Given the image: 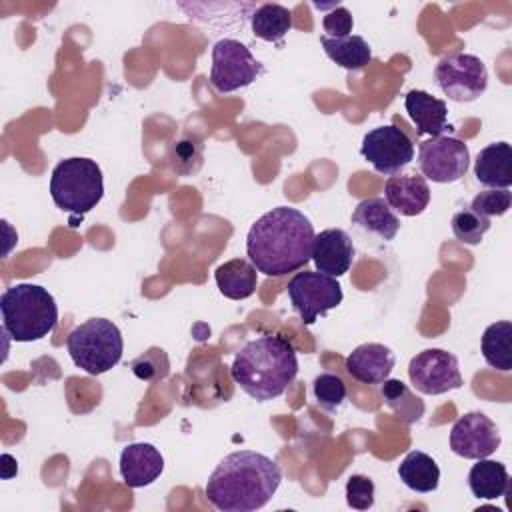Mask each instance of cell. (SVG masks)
Instances as JSON below:
<instances>
[{
	"instance_id": "1",
	"label": "cell",
	"mask_w": 512,
	"mask_h": 512,
	"mask_svg": "<svg viewBox=\"0 0 512 512\" xmlns=\"http://www.w3.org/2000/svg\"><path fill=\"white\" fill-rule=\"evenodd\" d=\"M314 226L298 208L276 206L248 230L246 254L266 276H284L312 260Z\"/></svg>"
},
{
	"instance_id": "2",
	"label": "cell",
	"mask_w": 512,
	"mask_h": 512,
	"mask_svg": "<svg viewBox=\"0 0 512 512\" xmlns=\"http://www.w3.org/2000/svg\"><path fill=\"white\" fill-rule=\"evenodd\" d=\"M282 480L280 466L254 450L224 456L212 470L204 494L222 512H252L270 502Z\"/></svg>"
},
{
	"instance_id": "3",
	"label": "cell",
	"mask_w": 512,
	"mask_h": 512,
	"mask_svg": "<svg viewBox=\"0 0 512 512\" xmlns=\"http://www.w3.org/2000/svg\"><path fill=\"white\" fill-rule=\"evenodd\" d=\"M234 382L254 400L282 396L298 374V356L288 338L264 334L244 344L230 366Z\"/></svg>"
},
{
	"instance_id": "4",
	"label": "cell",
	"mask_w": 512,
	"mask_h": 512,
	"mask_svg": "<svg viewBox=\"0 0 512 512\" xmlns=\"http://www.w3.org/2000/svg\"><path fill=\"white\" fill-rule=\"evenodd\" d=\"M2 330L16 342H32L48 336L58 322L54 296L38 284L22 282L0 296Z\"/></svg>"
},
{
	"instance_id": "5",
	"label": "cell",
	"mask_w": 512,
	"mask_h": 512,
	"mask_svg": "<svg viewBox=\"0 0 512 512\" xmlns=\"http://www.w3.org/2000/svg\"><path fill=\"white\" fill-rule=\"evenodd\" d=\"M50 196L62 212L84 216L104 196L100 166L80 156L60 160L50 176Z\"/></svg>"
},
{
	"instance_id": "6",
	"label": "cell",
	"mask_w": 512,
	"mask_h": 512,
	"mask_svg": "<svg viewBox=\"0 0 512 512\" xmlns=\"http://www.w3.org/2000/svg\"><path fill=\"white\" fill-rule=\"evenodd\" d=\"M66 348L78 368L98 376L120 362L124 340L122 332L112 320L90 318L68 334Z\"/></svg>"
},
{
	"instance_id": "7",
	"label": "cell",
	"mask_w": 512,
	"mask_h": 512,
	"mask_svg": "<svg viewBox=\"0 0 512 512\" xmlns=\"http://www.w3.org/2000/svg\"><path fill=\"white\" fill-rule=\"evenodd\" d=\"M264 74V66L250 48L234 38H222L212 48L210 84L216 92L228 94L250 86Z\"/></svg>"
},
{
	"instance_id": "8",
	"label": "cell",
	"mask_w": 512,
	"mask_h": 512,
	"mask_svg": "<svg viewBox=\"0 0 512 512\" xmlns=\"http://www.w3.org/2000/svg\"><path fill=\"white\" fill-rule=\"evenodd\" d=\"M438 88L454 102H474L486 92L488 70L474 54H448L434 68Z\"/></svg>"
},
{
	"instance_id": "9",
	"label": "cell",
	"mask_w": 512,
	"mask_h": 512,
	"mask_svg": "<svg viewBox=\"0 0 512 512\" xmlns=\"http://www.w3.org/2000/svg\"><path fill=\"white\" fill-rule=\"evenodd\" d=\"M288 296L306 326H312L318 316H326L328 310L340 306L344 298L340 282L322 272H298L288 282Z\"/></svg>"
},
{
	"instance_id": "10",
	"label": "cell",
	"mask_w": 512,
	"mask_h": 512,
	"mask_svg": "<svg viewBox=\"0 0 512 512\" xmlns=\"http://www.w3.org/2000/svg\"><path fill=\"white\" fill-rule=\"evenodd\" d=\"M408 378L418 392L430 396L458 390L464 384L458 358L442 348H426L418 352L408 364Z\"/></svg>"
},
{
	"instance_id": "11",
	"label": "cell",
	"mask_w": 512,
	"mask_h": 512,
	"mask_svg": "<svg viewBox=\"0 0 512 512\" xmlns=\"http://www.w3.org/2000/svg\"><path fill=\"white\" fill-rule=\"evenodd\" d=\"M360 154L376 172L394 176L414 160V144L404 130L386 124L370 130L362 138Z\"/></svg>"
},
{
	"instance_id": "12",
	"label": "cell",
	"mask_w": 512,
	"mask_h": 512,
	"mask_svg": "<svg viewBox=\"0 0 512 512\" xmlns=\"http://www.w3.org/2000/svg\"><path fill=\"white\" fill-rule=\"evenodd\" d=\"M418 164L424 178L438 184H450L468 172L470 152L458 138L436 136L420 144Z\"/></svg>"
},
{
	"instance_id": "13",
	"label": "cell",
	"mask_w": 512,
	"mask_h": 512,
	"mask_svg": "<svg viewBox=\"0 0 512 512\" xmlns=\"http://www.w3.org/2000/svg\"><path fill=\"white\" fill-rule=\"evenodd\" d=\"M500 432L484 412H466L450 430V448L454 454L480 460L494 454L500 446Z\"/></svg>"
},
{
	"instance_id": "14",
	"label": "cell",
	"mask_w": 512,
	"mask_h": 512,
	"mask_svg": "<svg viewBox=\"0 0 512 512\" xmlns=\"http://www.w3.org/2000/svg\"><path fill=\"white\" fill-rule=\"evenodd\" d=\"M354 256H356L354 242L346 230L326 228L314 236L312 260H314L316 272H322L332 278L344 276L350 270Z\"/></svg>"
},
{
	"instance_id": "15",
	"label": "cell",
	"mask_w": 512,
	"mask_h": 512,
	"mask_svg": "<svg viewBox=\"0 0 512 512\" xmlns=\"http://www.w3.org/2000/svg\"><path fill=\"white\" fill-rule=\"evenodd\" d=\"M164 472V456L154 444L134 442L120 452V476L130 488L150 486Z\"/></svg>"
},
{
	"instance_id": "16",
	"label": "cell",
	"mask_w": 512,
	"mask_h": 512,
	"mask_svg": "<svg viewBox=\"0 0 512 512\" xmlns=\"http://www.w3.org/2000/svg\"><path fill=\"white\" fill-rule=\"evenodd\" d=\"M396 364L394 352L378 342L356 346L346 358V370L352 378L364 384H382Z\"/></svg>"
},
{
	"instance_id": "17",
	"label": "cell",
	"mask_w": 512,
	"mask_h": 512,
	"mask_svg": "<svg viewBox=\"0 0 512 512\" xmlns=\"http://www.w3.org/2000/svg\"><path fill=\"white\" fill-rule=\"evenodd\" d=\"M404 108L414 122L418 134H428L436 138L446 136V132L452 130V124L448 122L446 102L434 98L424 90H410L404 98Z\"/></svg>"
},
{
	"instance_id": "18",
	"label": "cell",
	"mask_w": 512,
	"mask_h": 512,
	"mask_svg": "<svg viewBox=\"0 0 512 512\" xmlns=\"http://www.w3.org/2000/svg\"><path fill=\"white\" fill-rule=\"evenodd\" d=\"M386 204L402 216H418L430 202V188L424 176L404 174L390 176L384 184Z\"/></svg>"
},
{
	"instance_id": "19",
	"label": "cell",
	"mask_w": 512,
	"mask_h": 512,
	"mask_svg": "<svg viewBox=\"0 0 512 512\" xmlns=\"http://www.w3.org/2000/svg\"><path fill=\"white\" fill-rule=\"evenodd\" d=\"M474 176L488 188H510L512 184V148L508 142L484 146L474 162Z\"/></svg>"
},
{
	"instance_id": "20",
	"label": "cell",
	"mask_w": 512,
	"mask_h": 512,
	"mask_svg": "<svg viewBox=\"0 0 512 512\" xmlns=\"http://www.w3.org/2000/svg\"><path fill=\"white\" fill-rule=\"evenodd\" d=\"M214 280L222 296L230 300H246L258 286V270L246 258H232L216 268Z\"/></svg>"
},
{
	"instance_id": "21",
	"label": "cell",
	"mask_w": 512,
	"mask_h": 512,
	"mask_svg": "<svg viewBox=\"0 0 512 512\" xmlns=\"http://www.w3.org/2000/svg\"><path fill=\"white\" fill-rule=\"evenodd\" d=\"M352 222L384 242H390L400 228V220L396 218L392 208L386 204L384 198L378 196L358 202L352 212Z\"/></svg>"
},
{
	"instance_id": "22",
	"label": "cell",
	"mask_w": 512,
	"mask_h": 512,
	"mask_svg": "<svg viewBox=\"0 0 512 512\" xmlns=\"http://www.w3.org/2000/svg\"><path fill=\"white\" fill-rule=\"evenodd\" d=\"M470 492L480 500H496L510 488V476L502 462L480 458L468 472Z\"/></svg>"
},
{
	"instance_id": "23",
	"label": "cell",
	"mask_w": 512,
	"mask_h": 512,
	"mask_svg": "<svg viewBox=\"0 0 512 512\" xmlns=\"http://www.w3.org/2000/svg\"><path fill=\"white\" fill-rule=\"evenodd\" d=\"M398 476L404 482V486H408L410 490L426 494L438 488L440 468L430 454L422 450H412L400 462Z\"/></svg>"
},
{
	"instance_id": "24",
	"label": "cell",
	"mask_w": 512,
	"mask_h": 512,
	"mask_svg": "<svg viewBox=\"0 0 512 512\" xmlns=\"http://www.w3.org/2000/svg\"><path fill=\"white\" fill-rule=\"evenodd\" d=\"M320 42L326 56L344 70H362L372 60V48L362 36L350 34L344 38H330L322 34Z\"/></svg>"
},
{
	"instance_id": "25",
	"label": "cell",
	"mask_w": 512,
	"mask_h": 512,
	"mask_svg": "<svg viewBox=\"0 0 512 512\" xmlns=\"http://www.w3.org/2000/svg\"><path fill=\"white\" fill-rule=\"evenodd\" d=\"M482 356L488 366L510 372L512 370V322L500 320L490 324L482 334Z\"/></svg>"
},
{
	"instance_id": "26",
	"label": "cell",
	"mask_w": 512,
	"mask_h": 512,
	"mask_svg": "<svg viewBox=\"0 0 512 512\" xmlns=\"http://www.w3.org/2000/svg\"><path fill=\"white\" fill-rule=\"evenodd\" d=\"M256 38L264 42H282L292 28V12L282 4H262L250 16Z\"/></svg>"
},
{
	"instance_id": "27",
	"label": "cell",
	"mask_w": 512,
	"mask_h": 512,
	"mask_svg": "<svg viewBox=\"0 0 512 512\" xmlns=\"http://www.w3.org/2000/svg\"><path fill=\"white\" fill-rule=\"evenodd\" d=\"M382 398L386 406L400 416L406 424L418 422L424 416V402L416 398L402 380L386 378L382 386Z\"/></svg>"
},
{
	"instance_id": "28",
	"label": "cell",
	"mask_w": 512,
	"mask_h": 512,
	"mask_svg": "<svg viewBox=\"0 0 512 512\" xmlns=\"http://www.w3.org/2000/svg\"><path fill=\"white\" fill-rule=\"evenodd\" d=\"M204 162V142L196 134L176 140L170 148V166L178 176H190L200 170Z\"/></svg>"
},
{
	"instance_id": "29",
	"label": "cell",
	"mask_w": 512,
	"mask_h": 512,
	"mask_svg": "<svg viewBox=\"0 0 512 512\" xmlns=\"http://www.w3.org/2000/svg\"><path fill=\"white\" fill-rule=\"evenodd\" d=\"M488 230H490V218L474 212L472 208H464L452 216V234L462 244H468V246L480 244Z\"/></svg>"
},
{
	"instance_id": "30",
	"label": "cell",
	"mask_w": 512,
	"mask_h": 512,
	"mask_svg": "<svg viewBox=\"0 0 512 512\" xmlns=\"http://www.w3.org/2000/svg\"><path fill=\"white\" fill-rule=\"evenodd\" d=\"M130 368L136 378H140L144 382H158L168 376L170 362L162 348H150L148 352L134 358L130 362Z\"/></svg>"
},
{
	"instance_id": "31",
	"label": "cell",
	"mask_w": 512,
	"mask_h": 512,
	"mask_svg": "<svg viewBox=\"0 0 512 512\" xmlns=\"http://www.w3.org/2000/svg\"><path fill=\"white\" fill-rule=\"evenodd\" d=\"M312 392H314L316 402H318L324 410H328V412L340 408L342 402L346 400V384L342 382L340 376L330 374V372L318 374V376L314 378Z\"/></svg>"
},
{
	"instance_id": "32",
	"label": "cell",
	"mask_w": 512,
	"mask_h": 512,
	"mask_svg": "<svg viewBox=\"0 0 512 512\" xmlns=\"http://www.w3.org/2000/svg\"><path fill=\"white\" fill-rule=\"evenodd\" d=\"M512 204V192L508 188H490L484 192H478L472 198L470 208L486 218L490 216H504Z\"/></svg>"
},
{
	"instance_id": "33",
	"label": "cell",
	"mask_w": 512,
	"mask_h": 512,
	"mask_svg": "<svg viewBox=\"0 0 512 512\" xmlns=\"http://www.w3.org/2000/svg\"><path fill=\"white\" fill-rule=\"evenodd\" d=\"M346 504L354 510H368L374 506V482L368 476L352 474L346 482Z\"/></svg>"
},
{
	"instance_id": "34",
	"label": "cell",
	"mask_w": 512,
	"mask_h": 512,
	"mask_svg": "<svg viewBox=\"0 0 512 512\" xmlns=\"http://www.w3.org/2000/svg\"><path fill=\"white\" fill-rule=\"evenodd\" d=\"M322 26H324L326 36H330V38H344V36H350L354 20H352V14H350L348 8L334 6L330 12L324 14Z\"/></svg>"
}]
</instances>
